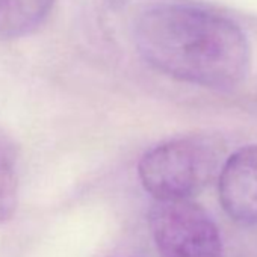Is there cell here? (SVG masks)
<instances>
[{"label": "cell", "instance_id": "1", "mask_svg": "<svg viewBox=\"0 0 257 257\" xmlns=\"http://www.w3.org/2000/svg\"><path fill=\"white\" fill-rule=\"evenodd\" d=\"M135 43L153 68L203 88H234L251 68L243 31L230 19L189 5L147 10L137 23Z\"/></svg>", "mask_w": 257, "mask_h": 257}, {"label": "cell", "instance_id": "2", "mask_svg": "<svg viewBox=\"0 0 257 257\" xmlns=\"http://www.w3.org/2000/svg\"><path fill=\"white\" fill-rule=\"evenodd\" d=\"M224 141L197 134L167 141L149 150L138 167L144 189L155 200H186L203 191L221 170Z\"/></svg>", "mask_w": 257, "mask_h": 257}, {"label": "cell", "instance_id": "4", "mask_svg": "<svg viewBox=\"0 0 257 257\" xmlns=\"http://www.w3.org/2000/svg\"><path fill=\"white\" fill-rule=\"evenodd\" d=\"M218 194L230 218L240 224H257V146L243 147L224 161Z\"/></svg>", "mask_w": 257, "mask_h": 257}, {"label": "cell", "instance_id": "5", "mask_svg": "<svg viewBox=\"0 0 257 257\" xmlns=\"http://www.w3.org/2000/svg\"><path fill=\"white\" fill-rule=\"evenodd\" d=\"M56 0H0V38L16 40L35 32Z\"/></svg>", "mask_w": 257, "mask_h": 257}, {"label": "cell", "instance_id": "3", "mask_svg": "<svg viewBox=\"0 0 257 257\" xmlns=\"http://www.w3.org/2000/svg\"><path fill=\"white\" fill-rule=\"evenodd\" d=\"M149 224L161 257H224L216 224L191 198L156 200Z\"/></svg>", "mask_w": 257, "mask_h": 257}, {"label": "cell", "instance_id": "6", "mask_svg": "<svg viewBox=\"0 0 257 257\" xmlns=\"http://www.w3.org/2000/svg\"><path fill=\"white\" fill-rule=\"evenodd\" d=\"M14 143L0 131V224L8 222L19 203V167Z\"/></svg>", "mask_w": 257, "mask_h": 257}]
</instances>
